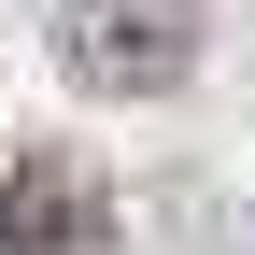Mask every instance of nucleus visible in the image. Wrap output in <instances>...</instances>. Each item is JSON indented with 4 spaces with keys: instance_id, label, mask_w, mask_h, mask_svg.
I'll list each match as a JSON object with an SVG mask.
<instances>
[{
    "instance_id": "1",
    "label": "nucleus",
    "mask_w": 255,
    "mask_h": 255,
    "mask_svg": "<svg viewBox=\"0 0 255 255\" xmlns=\"http://www.w3.org/2000/svg\"><path fill=\"white\" fill-rule=\"evenodd\" d=\"M71 71L156 100V85L199 71V14H184V0H71Z\"/></svg>"
},
{
    "instance_id": "2",
    "label": "nucleus",
    "mask_w": 255,
    "mask_h": 255,
    "mask_svg": "<svg viewBox=\"0 0 255 255\" xmlns=\"http://www.w3.org/2000/svg\"><path fill=\"white\" fill-rule=\"evenodd\" d=\"M85 227H100V199H85L71 156H28V170L0 184V255H57V241H85Z\"/></svg>"
}]
</instances>
